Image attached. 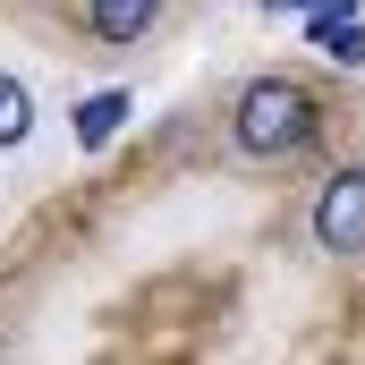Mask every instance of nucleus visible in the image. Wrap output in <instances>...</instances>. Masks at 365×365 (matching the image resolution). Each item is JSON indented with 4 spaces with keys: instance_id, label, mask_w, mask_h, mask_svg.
<instances>
[{
    "instance_id": "nucleus-4",
    "label": "nucleus",
    "mask_w": 365,
    "mask_h": 365,
    "mask_svg": "<svg viewBox=\"0 0 365 365\" xmlns=\"http://www.w3.org/2000/svg\"><path fill=\"white\" fill-rule=\"evenodd\" d=\"M86 26H93V43H145L153 26H162V0H86Z\"/></svg>"
},
{
    "instance_id": "nucleus-6",
    "label": "nucleus",
    "mask_w": 365,
    "mask_h": 365,
    "mask_svg": "<svg viewBox=\"0 0 365 365\" xmlns=\"http://www.w3.org/2000/svg\"><path fill=\"white\" fill-rule=\"evenodd\" d=\"M26 136H34V93H26V77L0 68V153H17Z\"/></svg>"
},
{
    "instance_id": "nucleus-2",
    "label": "nucleus",
    "mask_w": 365,
    "mask_h": 365,
    "mask_svg": "<svg viewBox=\"0 0 365 365\" xmlns=\"http://www.w3.org/2000/svg\"><path fill=\"white\" fill-rule=\"evenodd\" d=\"M306 230H314L323 255H365V170H331L314 212H306Z\"/></svg>"
},
{
    "instance_id": "nucleus-1",
    "label": "nucleus",
    "mask_w": 365,
    "mask_h": 365,
    "mask_svg": "<svg viewBox=\"0 0 365 365\" xmlns=\"http://www.w3.org/2000/svg\"><path fill=\"white\" fill-rule=\"evenodd\" d=\"M230 136L255 162H297L323 136V102L297 86V77H255V86H238V102H230Z\"/></svg>"
},
{
    "instance_id": "nucleus-7",
    "label": "nucleus",
    "mask_w": 365,
    "mask_h": 365,
    "mask_svg": "<svg viewBox=\"0 0 365 365\" xmlns=\"http://www.w3.org/2000/svg\"><path fill=\"white\" fill-rule=\"evenodd\" d=\"M264 17H306V9H323V0H255Z\"/></svg>"
},
{
    "instance_id": "nucleus-5",
    "label": "nucleus",
    "mask_w": 365,
    "mask_h": 365,
    "mask_svg": "<svg viewBox=\"0 0 365 365\" xmlns=\"http://www.w3.org/2000/svg\"><path fill=\"white\" fill-rule=\"evenodd\" d=\"M128 110H136V102H128V86L86 93V102H77V145H86V153H102V145H110V136L128 128Z\"/></svg>"
},
{
    "instance_id": "nucleus-3",
    "label": "nucleus",
    "mask_w": 365,
    "mask_h": 365,
    "mask_svg": "<svg viewBox=\"0 0 365 365\" xmlns=\"http://www.w3.org/2000/svg\"><path fill=\"white\" fill-rule=\"evenodd\" d=\"M306 43H314L323 60H340V68H365V26H357V0H323V9H306Z\"/></svg>"
}]
</instances>
